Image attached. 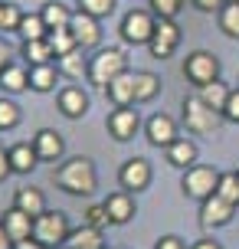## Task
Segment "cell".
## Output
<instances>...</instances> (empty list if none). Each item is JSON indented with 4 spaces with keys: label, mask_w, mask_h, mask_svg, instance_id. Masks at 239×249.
<instances>
[{
    "label": "cell",
    "mask_w": 239,
    "mask_h": 249,
    "mask_svg": "<svg viewBox=\"0 0 239 249\" xmlns=\"http://www.w3.org/2000/svg\"><path fill=\"white\" fill-rule=\"evenodd\" d=\"M52 184L72 197H92L99 187V174H95V164L88 158H69L52 171Z\"/></svg>",
    "instance_id": "cell-1"
},
{
    "label": "cell",
    "mask_w": 239,
    "mask_h": 249,
    "mask_svg": "<svg viewBox=\"0 0 239 249\" xmlns=\"http://www.w3.org/2000/svg\"><path fill=\"white\" fill-rule=\"evenodd\" d=\"M121 72H128V56L121 50H115V46L99 50L92 59H88V82H92V86H99L102 92L112 86Z\"/></svg>",
    "instance_id": "cell-2"
},
{
    "label": "cell",
    "mask_w": 239,
    "mask_h": 249,
    "mask_svg": "<svg viewBox=\"0 0 239 249\" xmlns=\"http://www.w3.org/2000/svg\"><path fill=\"white\" fill-rule=\"evenodd\" d=\"M223 118H226V115L216 112L213 105H206L200 95L184 99V124H187L190 135H213V131H220Z\"/></svg>",
    "instance_id": "cell-3"
},
{
    "label": "cell",
    "mask_w": 239,
    "mask_h": 249,
    "mask_svg": "<svg viewBox=\"0 0 239 249\" xmlns=\"http://www.w3.org/2000/svg\"><path fill=\"white\" fill-rule=\"evenodd\" d=\"M69 216L63 210H46L33 220V239L43 243L46 249H63V243L69 239Z\"/></svg>",
    "instance_id": "cell-4"
},
{
    "label": "cell",
    "mask_w": 239,
    "mask_h": 249,
    "mask_svg": "<svg viewBox=\"0 0 239 249\" xmlns=\"http://www.w3.org/2000/svg\"><path fill=\"white\" fill-rule=\"evenodd\" d=\"M154 30H157V17L151 10H128L118 33H121V39L128 46H148Z\"/></svg>",
    "instance_id": "cell-5"
},
{
    "label": "cell",
    "mask_w": 239,
    "mask_h": 249,
    "mask_svg": "<svg viewBox=\"0 0 239 249\" xmlns=\"http://www.w3.org/2000/svg\"><path fill=\"white\" fill-rule=\"evenodd\" d=\"M180 187H184V194H187V197L206 200V197H213V194H216V187H220V174H216L213 167H206V164H193V167L184 171Z\"/></svg>",
    "instance_id": "cell-6"
},
{
    "label": "cell",
    "mask_w": 239,
    "mask_h": 249,
    "mask_svg": "<svg viewBox=\"0 0 239 249\" xmlns=\"http://www.w3.org/2000/svg\"><path fill=\"white\" fill-rule=\"evenodd\" d=\"M184 75H187L193 86H210V82H216L220 79V59H216L213 53L206 50H197L190 53L187 59H184Z\"/></svg>",
    "instance_id": "cell-7"
},
{
    "label": "cell",
    "mask_w": 239,
    "mask_h": 249,
    "mask_svg": "<svg viewBox=\"0 0 239 249\" xmlns=\"http://www.w3.org/2000/svg\"><path fill=\"white\" fill-rule=\"evenodd\" d=\"M69 30H72V36H76L79 50H95V46H99V39H102L99 17H92V13H85V10H76V13H72Z\"/></svg>",
    "instance_id": "cell-8"
},
{
    "label": "cell",
    "mask_w": 239,
    "mask_h": 249,
    "mask_svg": "<svg viewBox=\"0 0 239 249\" xmlns=\"http://www.w3.org/2000/svg\"><path fill=\"white\" fill-rule=\"evenodd\" d=\"M177 43H180V30H177L174 20H157V30H154L151 43H148V50H151L154 59H167V56H174Z\"/></svg>",
    "instance_id": "cell-9"
},
{
    "label": "cell",
    "mask_w": 239,
    "mask_h": 249,
    "mask_svg": "<svg viewBox=\"0 0 239 249\" xmlns=\"http://www.w3.org/2000/svg\"><path fill=\"white\" fill-rule=\"evenodd\" d=\"M233 203L229 200H223L220 194H213V197L200 200V226L203 230H213V226H226L229 220H233Z\"/></svg>",
    "instance_id": "cell-10"
},
{
    "label": "cell",
    "mask_w": 239,
    "mask_h": 249,
    "mask_svg": "<svg viewBox=\"0 0 239 249\" xmlns=\"http://www.w3.org/2000/svg\"><path fill=\"white\" fill-rule=\"evenodd\" d=\"M141 128V115L131 108V105H125V108H115L112 115H108V135L115 138V141H131V138L138 135Z\"/></svg>",
    "instance_id": "cell-11"
},
{
    "label": "cell",
    "mask_w": 239,
    "mask_h": 249,
    "mask_svg": "<svg viewBox=\"0 0 239 249\" xmlns=\"http://www.w3.org/2000/svg\"><path fill=\"white\" fill-rule=\"evenodd\" d=\"M118 184L125 187V190H148L151 184V164L144 161V158H131V161L121 164V171H118Z\"/></svg>",
    "instance_id": "cell-12"
},
{
    "label": "cell",
    "mask_w": 239,
    "mask_h": 249,
    "mask_svg": "<svg viewBox=\"0 0 239 249\" xmlns=\"http://www.w3.org/2000/svg\"><path fill=\"white\" fill-rule=\"evenodd\" d=\"M0 223H3V230L10 233L13 243H23V239L33 236V216H30V213H23L20 207H10V210H3Z\"/></svg>",
    "instance_id": "cell-13"
},
{
    "label": "cell",
    "mask_w": 239,
    "mask_h": 249,
    "mask_svg": "<svg viewBox=\"0 0 239 249\" xmlns=\"http://www.w3.org/2000/svg\"><path fill=\"white\" fill-rule=\"evenodd\" d=\"M144 131H148V141H151L154 148H167V144L177 141V124L167 115H151L148 124H144Z\"/></svg>",
    "instance_id": "cell-14"
},
{
    "label": "cell",
    "mask_w": 239,
    "mask_h": 249,
    "mask_svg": "<svg viewBox=\"0 0 239 249\" xmlns=\"http://www.w3.org/2000/svg\"><path fill=\"white\" fill-rule=\"evenodd\" d=\"M59 112H63L66 118H82V115L88 112V95H85V89L66 86L63 92H59Z\"/></svg>",
    "instance_id": "cell-15"
},
{
    "label": "cell",
    "mask_w": 239,
    "mask_h": 249,
    "mask_svg": "<svg viewBox=\"0 0 239 249\" xmlns=\"http://www.w3.org/2000/svg\"><path fill=\"white\" fill-rule=\"evenodd\" d=\"M105 210L112 216L115 226H125L131 216H135V197H131V190H118L112 197L105 200Z\"/></svg>",
    "instance_id": "cell-16"
},
{
    "label": "cell",
    "mask_w": 239,
    "mask_h": 249,
    "mask_svg": "<svg viewBox=\"0 0 239 249\" xmlns=\"http://www.w3.org/2000/svg\"><path fill=\"white\" fill-rule=\"evenodd\" d=\"M33 148H36L39 161H56V158H63V135L52 128H43L33 138Z\"/></svg>",
    "instance_id": "cell-17"
},
{
    "label": "cell",
    "mask_w": 239,
    "mask_h": 249,
    "mask_svg": "<svg viewBox=\"0 0 239 249\" xmlns=\"http://www.w3.org/2000/svg\"><path fill=\"white\" fill-rule=\"evenodd\" d=\"M105 95L112 99L115 108H125V105H135V72H121L112 86L105 89Z\"/></svg>",
    "instance_id": "cell-18"
},
{
    "label": "cell",
    "mask_w": 239,
    "mask_h": 249,
    "mask_svg": "<svg viewBox=\"0 0 239 249\" xmlns=\"http://www.w3.org/2000/svg\"><path fill=\"white\" fill-rule=\"evenodd\" d=\"M63 249H105V236H102V230L82 223V230H72V233H69Z\"/></svg>",
    "instance_id": "cell-19"
},
{
    "label": "cell",
    "mask_w": 239,
    "mask_h": 249,
    "mask_svg": "<svg viewBox=\"0 0 239 249\" xmlns=\"http://www.w3.org/2000/svg\"><path fill=\"white\" fill-rule=\"evenodd\" d=\"M167 164H174L180 171H187L197 164V144L190 138H177L174 144H167Z\"/></svg>",
    "instance_id": "cell-20"
},
{
    "label": "cell",
    "mask_w": 239,
    "mask_h": 249,
    "mask_svg": "<svg viewBox=\"0 0 239 249\" xmlns=\"http://www.w3.org/2000/svg\"><path fill=\"white\" fill-rule=\"evenodd\" d=\"M13 207H20L23 213H30L36 220L39 213H46V200H43V190L39 187H20L17 197H13Z\"/></svg>",
    "instance_id": "cell-21"
},
{
    "label": "cell",
    "mask_w": 239,
    "mask_h": 249,
    "mask_svg": "<svg viewBox=\"0 0 239 249\" xmlns=\"http://www.w3.org/2000/svg\"><path fill=\"white\" fill-rule=\"evenodd\" d=\"M7 154H10V167H13V174H30V171L36 167V161H39L36 148H33V144H26V141L13 144Z\"/></svg>",
    "instance_id": "cell-22"
},
{
    "label": "cell",
    "mask_w": 239,
    "mask_h": 249,
    "mask_svg": "<svg viewBox=\"0 0 239 249\" xmlns=\"http://www.w3.org/2000/svg\"><path fill=\"white\" fill-rule=\"evenodd\" d=\"M59 66H52V62H43V66H30V89H36V92H50L56 89L59 82Z\"/></svg>",
    "instance_id": "cell-23"
},
{
    "label": "cell",
    "mask_w": 239,
    "mask_h": 249,
    "mask_svg": "<svg viewBox=\"0 0 239 249\" xmlns=\"http://www.w3.org/2000/svg\"><path fill=\"white\" fill-rule=\"evenodd\" d=\"M0 86H3V92H10V95L30 89V69L20 66V62H10V66L0 72Z\"/></svg>",
    "instance_id": "cell-24"
},
{
    "label": "cell",
    "mask_w": 239,
    "mask_h": 249,
    "mask_svg": "<svg viewBox=\"0 0 239 249\" xmlns=\"http://www.w3.org/2000/svg\"><path fill=\"white\" fill-rule=\"evenodd\" d=\"M39 17H43V23L50 26V33H52V30H66V26L72 23V13H69V7H66V3H59V0L43 3Z\"/></svg>",
    "instance_id": "cell-25"
},
{
    "label": "cell",
    "mask_w": 239,
    "mask_h": 249,
    "mask_svg": "<svg viewBox=\"0 0 239 249\" xmlns=\"http://www.w3.org/2000/svg\"><path fill=\"white\" fill-rule=\"evenodd\" d=\"M20 53H23V59H30V66H43V62L56 59L50 39H26L23 46H20Z\"/></svg>",
    "instance_id": "cell-26"
},
{
    "label": "cell",
    "mask_w": 239,
    "mask_h": 249,
    "mask_svg": "<svg viewBox=\"0 0 239 249\" xmlns=\"http://www.w3.org/2000/svg\"><path fill=\"white\" fill-rule=\"evenodd\" d=\"M17 36L23 39H46L50 36V26L43 23V17L39 13H23V20H20V26H17Z\"/></svg>",
    "instance_id": "cell-27"
},
{
    "label": "cell",
    "mask_w": 239,
    "mask_h": 249,
    "mask_svg": "<svg viewBox=\"0 0 239 249\" xmlns=\"http://www.w3.org/2000/svg\"><path fill=\"white\" fill-rule=\"evenodd\" d=\"M229 92H233V89H229L226 82H220V79H216V82H210V86H200L197 95H200L206 105H213L216 112H223V108H226V102H229Z\"/></svg>",
    "instance_id": "cell-28"
},
{
    "label": "cell",
    "mask_w": 239,
    "mask_h": 249,
    "mask_svg": "<svg viewBox=\"0 0 239 249\" xmlns=\"http://www.w3.org/2000/svg\"><path fill=\"white\" fill-rule=\"evenodd\" d=\"M161 92V79L154 72H135V102H151Z\"/></svg>",
    "instance_id": "cell-29"
},
{
    "label": "cell",
    "mask_w": 239,
    "mask_h": 249,
    "mask_svg": "<svg viewBox=\"0 0 239 249\" xmlns=\"http://www.w3.org/2000/svg\"><path fill=\"white\" fill-rule=\"evenodd\" d=\"M56 66H59V72L66 79H82V75H88V62H82V50H72V53H66V56H59Z\"/></svg>",
    "instance_id": "cell-30"
},
{
    "label": "cell",
    "mask_w": 239,
    "mask_h": 249,
    "mask_svg": "<svg viewBox=\"0 0 239 249\" xmlns=\"http://www.w3.org/2000/svg\"><path fill=\"white\" fill-rule=\"evenodd\" d=\"M46 39H50L56 59H59V56H66V53H72V50H79V43H76V36H72V30H69V26H66V30H52Z\"/></svg>",
    "instance_id": "cell-31"
},
{
    "label": "cell",
    "mask_w": 239,
    "mask_h": 249,
    "mask_svg": "<svg viewBox=\"0 0 239 249\" xmlns=\"http://www.w3.org/2000/svg\"><path fill=\"white\" fill-rule=\"evenodd\" d=\"M220 30L229 39H239V3H226L220 10Z\"/></svg>",
    "instance_id": "cell-32"
},
{
    "label": "cell",
    "mask_w": 239,
    "mask_h": 249,
    "mask_svg": "<svg viewBox=\"0 0 239 249\" xmlns=\"http://www.w3.org/2000/svg\"><path fill=\"white\" fill-rule=\"evenodd\" d=\"M20 20H23V10L17 3H3L0 0V33H17Z\"/></svg>",
    "instance_id": "cell-33"
},
{
    "label": "cell",
    "mask_w": 239,
    "mask_h": 249,
    "mask_svg": "<svg viewBox=\"0 0 239 249\" xmlns=\"http://www.w3.org/2000/svg\"><path fill=\"white\" fill-rule=\"evenodd\" d=\"M216 194H220L223 200H229L233 207H239V174H236V171L220 174V187H216Z\"/></svg>",
    "instance_id": "cell-34"
},
{
    "label": "cell",
    "mask_w": 239,
    "mask_h": 249,
    "mask_svg": "<svg viewBox=\"0 0 239 249\" xmlns=\"http://www.w3.org/2000/svg\"><path fill=\"white\" fill-rule=\"evenodd\" d=\"M148 7H151V13L157 20H174L180 13V7H184V0H148Z\"/></svg>",
    "instance_id": "cell-35"
},
{
    "label": "cell",
    "mask_w": 239,
    "mask_h": 249,
    "mask_svg": "<svg viewBox=\"0 0 239 249\" xmlns=\"http://www.w3.org/2000/svg\"><path fill=\"white\" fill-rule=\"evenodd\" d=\"M17 122H20V108H17V102L0 95V131L17 128Z\"/></svg>",
    "instance_id": "cell-36"
},
{
    "label": "cell",
    "mask_w": 239,
    "mask_h": 249,
    "mask_svg": "<svg viewBox=\"0 0 239 249\" xmlns=\"http://www.w3.org/2000/svg\"><path fill=\"white\" fill-rule=\"evenodd\" d=\"M79 3V10H85V13H92V17H112V10H115V0H76Z\"/></svg>",
    "instance_id": "cell-37"
},
{
    "label": "cell",
    "mask_w": 239,
    "mask_h": 249,
    "mask_svg": "<svg viewBox=\"0 0 239 249\" xmlns=\"http://www.w3.org/2000/svg\"><path fill=\"white\" fill-rule=\"evenodd\" d=\"M85 223L95 226V230H105V226L112 223V216H108V210H105V203H92L85 210Z\"/></svg>",
    "instance_id": "cell-38"
},
{
    "label": "cell",
    "mask_w": 239,
    "mask_h": 249,
    "mask_svg": "<svg viewBox=\"0 0 239 249\" xmlns=\"http://www.w3.org/2000/svg\"><path fill=\"white\" fill-rule=\"evenodd\" d=\"M223 115H226V122H236L239 124V89L229 92V102H226V108H223Z\"/></svg>",
    "instance_id": "cell-39"
},
{
    "label": "cell",
    "mask_w": 239,
    "mask_h": 249,
    "mask_svg": "<svg viewBox=\"0 0 239 249\" xmlns=\"http://www.w3.org/2000/svg\"><path fill=\"white\" fill-rule=\"evenodd\" d=\"M193 7H197V10H203V13H220L223 10V7H226V0H193Z\"/></svg>",
    "instance_id": "cell-40"
},
{
    "label": "cell",
    "mask_w": 239,
    "mask_h": 249,
    "mask_svg": "<svg viewBox=\"0 0 239 249\" xmlns=\"http://www.w3.org/2000/svg\"><path fill=\"white\" fill-rule=\"evenodd\" d=\"M154 249H187V246H184L180 236H161L157 243H154Z\"/></svg>",
    "instance_id": "cell-41"
},
{
    "label": "cell",
    "mask_w": 239,
    "mask_h": 249,
    "mask_svg": "<svg viewBox=\"0 0 239 249\" xmlns=\"http://www.w3.org/2000/svg\"><path fill=\"white\" fill-rule=\"evenodd\" d=\"M7 174H13V167H10V154L0 148V180H3Z\"/></svg>",
    "instance_id": "cell-42"
},
{
    "label": "cell",
    "mask_w": 239,
    "mask_h": 249,
    "mask_svg": "<svg viewBox=\"0 0 239 249\" xmlns=\"http://www.w3.org/2000/svg\"><path fill=\"white\" fill-rule=\"evenodd\" d=\"M7 66H10V46H7V43L0 39V72H3Z\"/></svg>",
    "instance_id": "cell-43"
},
{
    "label": "cell",
    "mask_w": 239,
    "mask_h": 249,
    "mask_svg": "<svg viewBox=\"0 0 239 249\" xmlns=\"http://www.w3.org/2000/svg\"><path fill=\"white\" fill-rule=\"evenodd\" d=\"M0 249H17V243H13L10 233L3 230V223H0Z\"/></svg>",
    "instance_id": "cell-44"
},
{
    "label": "cell",
    "mask_w": 239,
    "mask_h": 249,
    "mask_svg": "<svg viewBox=\"0 0 239 249\" xmlns=\"http://www.w3.org/2000/svg\"><path fill=\"white\" fill-rule=\"evenodd\" d=\"M193 249H223V246H220L216 239H197V243H193Z\"/></svg>",
    "instance_id": "cell-45"
},
{
    "label": "cell",
    "mask_w": 239,
    "mask_h": 249,
    "mask_svg": "<svg viewBox=\"0 0 239 249\" xmlns=\"http://www.w3.org/2000/svg\"><path fill=\"white\" fill-rule=\"evenodd\" d=\"M226 3H239V0H226Z\"/></svg>",
    "instance_id": "cell-46"
},
{
    "label": "cell",
    "mask_w": 239,
    "mask_h": 249,
    "mask_svg": "<svg viewBox=\"0 0 239 249\" xmlns=\"http://www.w3.org/2000/svg\"><path fill=\"white\" fill-rule=\"evenodd\" d=\"M236 174H239V167H236Z\"/></svg>",
    "instance_id": "cell-47"
}]
</instances>
